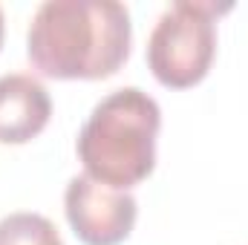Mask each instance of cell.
Listing matches in <instances>:
<instances>
[{
  "label": "cell",
  "instance_id": "7a4b0ae2",
  "mask_svg": "<svg viewBox=\"0 0 248 245\" xmlns=\"http://www.w3.org/2000/svg\"><path fill=\"white\" fill-rule=\"evenodd\" d=\"M159 104L139 87H124L101 98L78 133V156L90 179L127 190L156 168Z\"/></svg>",
  "mask_w": 248,
  "mask_h": 245
},
{
  "label": "cell",
  "instance_id": "8992f818",
  "mask_svg": "<svg viewBox=\"0 0 248 245\" xmlns=\"http://www.w3.org/2000/svg\"><path fill=\"white\" fill-rule=\"evenodd\" d=\"M0 245H63V240L46 216L20 211L0 219Z\"/></svg>",
  "mask_w": 248,
  "mask_h": 245
},
{
  "label": "cell",
  "instance_id": "52a82bcc",
  "mask_svg": "<svg viewBox=\"0 0 248 245\" xmlns=\"http://www.w3.org/2000/svg\"><path fill=\"white\" fill-rule=\"evenodd\" d=\"M0 44H3V9H0Z\"/></svg>",
  "mask_w": 248,
  "mask_h": 245
},
{
  "label": "cell",
  "instance_id": "277c9868",
  "mask_svg": "<svg viewBox=\"0 0 248 245\" xmlns=\"http://www.w3.org/2000/svg\"><path fill=\"white\" fill-rule=\"evenodd\" d=\"M63 211L84 245H119L136 225L139 205L127 190H116L84 176H72L63 193Z\"/></svg>",
  "mask_w": 248,
  "mask_h": 245
},
{
  "label": "cell",
  "instance_id": "6da1fadb",
  "mask_svg": "<svg viewBox=\"0 0 248 245\" xmlns=\"http://www.w3.org/2000/svg\"><path fill=\"white\" fill-rule=\"evenodd\" d=\"M130 44L133 26L124 3L46 0L29 23L26 55L46 78L98 81L119 72Z\"/></svg>",
  "mask_w": 248,
  "mask_h": 245
},
{
  "label": "cell",
  "instance_id": "5b68a950",
  "mask_svg": "<svg viewBox=\"0 0 248 245\" xmlns=\"http://www.w3.org/2000/svg\"><path fill=\"white\" fill-rule=\"evenodd\" d=\"M52 116V98L46 87L23 72L0 78V144L32 141Z\"/></svg>",
  "mask_w": 248,
  "mask_h": 245
},
{
  "label": "cell",
  "instance_id": "3957f363",
  "mask_svg": "<svg viewBox=\"0 0 248 245\" xmlns=\"http://www.w3.org/2000/svg\"><path fill=\"white\" fill-rule=\"evenodd\" d=\"M231 12V3H170L147 41V63L159 84L187 90L199 84L217 55V17Z\"/></svg>",
  "mask_w": 248,
  "mask_h": 245
}]
</instances>
